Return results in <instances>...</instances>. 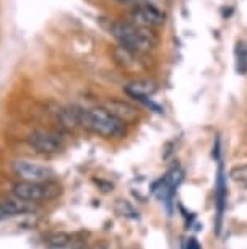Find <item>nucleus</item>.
<instances>
[{"label": "nucleus", "instance_id": "obj_5", "mask_svg": "<svg viewBox=\"0 0 247 249\" xmlns=\"http://www.w3.org/2000/svg\"><path fill=\"white\" fill-rule=\"evenodd\" d=\"M28 143L38 153L43 155H55L64 148V137L52 130H34L28 135Z\"/></svg>", "mask_w": 247, "mask_h": 249}, {"label": "nucleus", "instance_id": "obj_3", "mask_svg": "<svg viewBox=\"0 0 247 249\" xmlns=\"http://www.w3.org/2000/svg\"><path fill=\"white\" fill-rule=\"evenodd\" d=\"M59 184H55L54 181L50 182H30V181H21L12 186V194L16 199L31 202V204H38V202H49L57 199L60 196Z\"/></svg>", "mask_w": 247, "mask_h": 249}, {"label": "nucleus", "instance_id": "obj_16", "mask_svg": "<svg viewBox=\"0 0 247 249\" xmlns=\"http://www.w3.org/2000/svg\"><path fill=\"white\" fill-rule=\"evenodd\" d=\"M120 3H132V5H138V3H155L158 5V2H161V0H117Z\"/></svg>", "mask_w": 247, "mask_h": 249}, {"label": "nucleus", "instance_id": "obj_2", "mask_svg": "<svg viewBox=\"0 0 247 249\" xmlns=\"http://www.w3.org/2000/svg\"><path fill=\"white\" fill-rule=\"evenodd\" d=\"M109 31L119 46L132 51L135 54H143L153 49L158 43V36L151 28H142L130 21H115L109 26Z\"/></svg>", "mask_w": 247, "mask_h": 249}, {"label": "nucleus", "instance_id": "obj_11", "mask_svg": "<svg viewBox=\"0 0 247 249\" xmlns=\"http://www.w3.org/2000/svg\"><path fill=\"white\" fill-rule=\"evenodd\" d=\"M125 93H127L130 98H133V100L143 98V96L151 98L156 93V85L148 82V80H138V82L129 83V85L125 87Z\"/></svg>", "mask_w": 247, "mask_h": 249}, {"label": "nucleus", "instance_id": "obj_12", "mask_svg": "<svg viewBox=\"0 0 247 249\" xmlns=\"http://www.w3.org/2000/svg\"><path fill=\"white\" fill-rule=\"evenodd\" d=\"M236 70L239 75L247 73V44L242 41L236 44Z\"/></svg>", "mask_w": 247, "mask_h": 249}, {"label": "nucleus", "instance_id": "obj_17", "mask_svg": "<svg viewBox=\"0 0 247 249\" xmlns=\"http://www.w3.org/2000/svg\"><path fill=\"white\" fill-rule=\"evenodd\" d=\"M184 249H202V248H200V244H198L197 239L189 238V239H185V243H184Z\"/></svg>", "mask_w": 247, "mask_h": 249}, {"label": "nucleus", "instance_id": "obj_4", "mask_svg": "<svg viewBox=\"0 0 247 249\" xmlns=\"http://www.w3.org/2000/svg\"><path fill=\"white\" fill-rule=\"evenodd\" d=\"M129 21L142 28L156 30V28L165 25L166 15L163 13L160 5H155V3H138V5H135L129 12Z\"/></svg>", "mask_w": 247, "mask_h": 249}, {"label": "nucleus", "instance_id": "obj_13", "mask_svg": "<svg viewBox=\"0 0 247 249\" xmlns=\"http://www.w3.org/2000/svg\"><path fill=\"white\" fill-rule=\"evenodd\" d=\"M115 210H117V213H120L122 217H129L132 220H138V212H135L133 207L129 204V202L125 200H117V204H115Z\"/></svg>", "mask_w": 247, "mask_h": 249}, {"label": "nucleus", "instance_id": "obj_9", "mask_svg": "<svg viewBox=\"0 0 247 249\" xmlns=\"http://www.w3.org/2000/svg\"><path fill=\"white\" fill-rule=\"evenodd\" d=\"M102 107H104L108 112H111L114 117H117L119 121L125 122V124L135 122L140 116L138 107L133 106L132 103L124 101V100H108Z\"/></svg>", "mask_w": 247, "mask_h": 249}, {"label": "nucleus", "instance_id": "obj_15", "mask_svg": "<svg viewBox=\"0 0 247 249\" xmlns=\"http://www.w3.org/2000/svg\"><path fill=\"white\" fill-rule=\"evenodd\" d=\"M68 241H70V236H68V234L59 233V234H54V236H50V238H49V241H48V244H49L50 248L62 249V248L67 246Z\"/></svg>", "mask_w": 247, "mask_h": 249}, {"label": "nucleus", "instance_id": "obj_14", "mask_svg": "<svg viewBox=\"0 0 247 249\" xmlns=\"http://www.w3.org/2000/svg\"><path fill=\"white\" fill-rule=\"evenodd\" d=\"M230 178L234 182H239L242 186H247V164L236 166L230 171Z\"/></svg>", "mask_w": 247, "mask_h": 249}, {"label": "nucleus", "instance_id": "obj_8", "mask_svg": "<svg viewBox=\"0 0 247 249\" xmlns=\"http://www.w3.org/2000/svg\"><path fill=\"white\" fill-rule=\"evenodd\" d=\"M36 212V207L31 202L21 200V199H8L0 202V222L12 220L15 217H23Z\"/></svg>", "mask_w": 247, "mask_h": 249}, {"label": "nucleus", "instance_id": "obj_7", "mask_svg": "<svg viewBox=\"0 0 247 249\" xmlns=\"http://www.w3.org/2000/svg\"><path fill=\"white\" fill-rule=\"evenodd\" d=\"M184 179V171L181 168H172L165 178H161L160 181L153 186V194H155L161 202H165L167 207V212L171 213V205H172V196L174 191Z\"/></svg>", "mask_w": 247, "mask_h": 249}, {"label": "nucleus", "instance_id": "obj_1", "mask_svg": "<svg viewBox=\"0 0 247 249\" xmlns=\"http://www.w3.org/2000/svg\"><path fill=\"white\" fill-rule=\"evenodd\" d=\"M75 112L78 125L104 139H124L127 134V124L114 117L104 107L85 109V107L75 106Z\"/></svg>", "mask_w": 247, "mask_h": 249}, {"label": "nucleus", "instance_id": "obj_10", "mask_svg": "<svg viewBox=\"0 0 247 249\" xmlns=\"http://www.w3.org/2000/svg\"><path fill=\"white\" fill-rule=\"evenodd\" d=\"M226 199H228V189H226V176L225 170L220 164L218 170V179H216V234L221 233V225H223V215H225L226 209Z\"/></svg>", "mask_w": 247, "mask_h": 249}, {"label": "nucleus", "instance_id": "obj_6", "mask_svg": "<svg viewBox=\"0 0 247 249\" xmlns=\"http://www.w3.org/2000/svg\"><path fill=\"white\" fill-rule=\"evenodd\" d=\"M13 171L23 181H30V182H50L55 181V178H57L52 168L43 166V164L38 163L25 161V160L13 163Z\"/></svg>", "mask_w": 247, "mask_h": 249}]
</instances>
